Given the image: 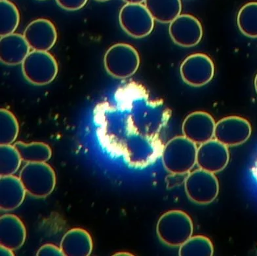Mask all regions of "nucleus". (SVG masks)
Segmentation results:
<instances>
[{"mask_svg":"<svg viewBox=\"0 0 257 256\" xmlns=\"http://www.w3.org/2000/svg\"><path fill=\"white\" fill-rule=\"evenodd\" d=\"M58 5L66 11L74 12L84 7L87 0H56Z\"/></svg>","mask_w":257,"mask_h":256,"instance_id":"nucleus-25","label":"nucleus"},{"mask_svg":"<svg viewBox=\"0 0 257 256\" xmlns=\"http://www.w3.org/2000/svg\"><path fill=\"white\" fill-rule=\"evenodd\" d=\"M237 24L241 33L250 38H257V2L246 4L239 11Z\"/></svg>","mask_w":257,"mask_h":256,"instance_id":"nucleus-20","label":"nucleus"},{"mask_svg":"<svg viewBox=\"0 0 257 256\" xmlns=\"http://www.w3.org/2000/svg\"><path fill=\"white\" fill-rule=\"evenodd\" d=\"M36 255L38 256H64L61 247L51 244L43 245L38 249Z\"/></svg>","mask_w":257,"mask_h":256,"instance_id":"nucleus-26","label":"nucleus"},{"mask_svg":"<svg viewBox=\"0 0 257 256\" xmlns=\"http://www.w3.org/2000/svg\"><path fill=\"white\" fill-rule=\"evenodd\" d=\"M254 88H255V90L257 93V74L256 75L255 78H254Z\"/></svg>","mask_w":257,"mask_h":256,"instance_id":"nucleus-29","label":"nucleus"},{"mask_svg":"<svg viewBox=\"0 0 257 256\" xmlns=\"http://www.w3.org/2000/svg\"><path fill=\"white\" fill-rule=\"evenodd\" d=\"M169 33L175 44L183 48H192L197 46L202 38V26L191 15H180L170 23Z\"/></svg>","mask_w":257,"mask_h":256,"instance_id":"nucleus-10","label":"nucleus"},{"mask_svg":"<svg viewBox=\"0 0 257 256\" xmlns=\"http://www.w3.org/2000/svg\"><path fill=\"white\" fill-rule=\"evenodd\" d=\"M215 125V121L211 115L198 111L186 117L182 131L183 136L188 140L196 145H201L213 139Z\"/></svg>","mask_w":257,"mask_h":256,"instance_id":"nucleus-12","label":"nucleus"},{"mask_svg":"<svg viewBox=\"0 0 257 256\" xmlns=\"http://www.w3.org/2000/svg\"><path fill=\"white\" fill-rule=\"evenodd\" d=\"M20 155L12 145H0V175H14L20 168Z\"/></svg>","mask_w":257,"mask_h":256,"instance_id":"nucleus-24","label":"nucleus"},{"mask_svg":"<svg viewBox=\"0 0 257 256\" xmlns=\"http://www.w3.org/2000/svg\"><path fill=\"white\" fill-rule=\"evenodd\" d=\"M184 82L190 86L200 87L207 85L215 75V65L211 58L203 53L188 56L180 68Z\"/></svg>","mask_w":257,"mask_h":256,"instance_id":"nucleus-8","label":"nucleus"},{"mask_svg":"<svg viewBox=\"0 0 257 256\" xmlns=\"http://www.w3.org/2000/svg\"><path fill=\"white\" fill-rule=\"evenodd\" d=\"M18 121L14 115L6 109L0 110V145H12L18 136Z\"/></svg>","mask_w":257,"mask_h":256,"instance_id":"nucleus-23","label":"nucleus"},{"mask_svg":"<svg viewBox=\"0 0 257 256\" xmlns=\"http://www.w3.org/2000/svg\"><path fill=\"white\" fill-rule=\"evenodd\" d=\"M119 24L126 33L135 38L147 37L153 32L154 19L145 6L127 4L121 9Z\"/></svg>","mask_w":257,"mask_h":256,"instance_id":"nucleus-7","label":"nucleus"},{"mask_svg":"<svg viewBox=\"0 0 257 256\" xmlns=\"http://www.w3.org/2000/svg\"><path fill=\"white\" fill-rule=\"evenodd\" d=\"M12 249L7 248V247L0 245V255H14Z\"/></svg>","mask_w":257,"mask_h":256,"instance_id":"nucleus-27","label":"nucleus"},{"mask_svg":"<svg viewBox=\"0 0 257 256\" xmlns=\"http://www.w3.org/2000/svg\"><path fill=\"white\" fill-rule=\"evenodd\" d=\"M40 1H44V0H40Z\"/></svg>","mask_w":257,"mask_h":256,"instance_id":"nucleus-32","label":"nucleus"},{"mask_svg":"<svg viewBox=\"0 0 257 256\" xmlns=\"http://www.w3.org/2000/svg\"><path fill=\"white\" fill-rule=\"evenodd\" d=\"M185 188L186 195L192 202L208 204L217 197L219 184L215 174L200 168L188 175L185 180Z\"/></svg>","mask_w":257,"mask_h":256,"instance_id":"nucleus-6","label":"nucleus"},{"mask_svg":"<svg viewBox=\"0 0 257 256\" xmlns=\"http://www.w3.org/2000/svg\"><path fill=\"white\" fill-rule=\"evenodd\" d=\"M254 174H255V176L257 178V163H256V165L255 166V168H254Z\"/></svg>","mask_w":257,"mask_h":256,"instance_id":"nucleus-30","label":"nucleus"},{"mask_svg":"<svg viewBox=\"0 0 257 256\" xmlns=\"http://www.w3.org/2000/svg\"><path fill=\"white\" fill-rule=\"evenodd\" d=\"M24 38L33 51H48L55 46L57 33L51 21L38 19L32 21L26 28Z\"/></svg>","mask_w":257,"mask_h":256,"instance_id":"nucleus-13","label":"nucleus"},{"mask_svg":"<svg viewBox=\"0 0 257 256\" xmlns=\"http://www.w3.org/2000/svg\"><path fill=\"white\" fill-rule=\"evenodd\" d=\"M145 3L154 20L164 24L171 23L181 15V0H145Z\"/></svg>","mask_w":257,"mask_h":256,"instance_id":"nucleus-18","label":"nucleus"},{"mask_svg":"<svg viewBox=\"0 0 257 256\" xmlns=\"http://www.w3.org/2000/svg\"><path fill=\"white\" fill-rule=\"evenodd\" d=\"M31 48L24 36L19 34H9L0 39V60L4 65H22L30 53Z\"/></svg>","mask_w":257,"mask_h":256,"instance_id":"nucleus-14","label":"nucleus"},{"mask_svg":"<svg viewBox=\"0 0 257 256\" xmlns=\"http://www.w3.org/2000/svg\"><path fill=\"white\" fill-rule=\"evenodd\" d=\"M104 63L110 76L125 79L136 73L140 65V57L134 47L121 43L113 45L107 51Z\"/></svg>","mask_w":257,"mask_h":256,"instance_id":"nucleus-4","label":"nucleus"},{"mask_svg":"<svg viewBox=\"0 0 257 256\" xmlns=\"http://www.w3.org/2000/svg\"><path fill=\"white\" fill-rule=\"evenodd\" d=\"M20 16L18 9L8 0L0 2V35L14 34L18 27Z\"/></svg>","mask_w":257,"mask_h":256,"instance_id":"nucleus-21","label":"nucleus"},{"mask_svg":"<svg viewBox=\"0 0 257 256\" xmlns=\"http://www.w3.org/2000/svg\"><path fill=\"white\" fill-rule=\"evenodd\" d=\"M26 80L32 84L42 86L53 82L58 73L56 60L48 51L30 52L22 63Z\"/></svg>","mask_w":257,"mask_h":256,"instance_id":"nucleus-5","label":"nucleus"},{"mask_svg":"<svg viewBox=\"0 0 257 256\" xmlns=\"http://www.w3.org/2000/svg\"><path fill=\"white\" fill-rule=\"evenodd\" d=\"M194 225L189 215L183 211H168L160 217L156 226L158 237L169 246H181L191 237Z\"/></svg>","mask_w":257,"mask_h":256,"instance_id":"nucleus-2","label":"nucleus"},{"mask_svg":"<svg viewBox=\"0 0 257 256\" xmlns=\"http://www.w3.org/2000/svg\"><path fill=\"white\" fill-rule=\"evenodd\" d=\"M123 1L126 2L127 4H142L145 0H123Z\"/></svg>","mask_w":257,"mask_h":256,"instance_id":"nucleus-28","label":"nucleus"},{"mask_svg":"<svg viewBox=\"0 0 257 256\" xmlns=\"http://www.w3.org/2000/svg\"><path fill=\"white\" fill-rule=\"evenodd\" d=\"M96 1L100 2H104L110 1V0H96Z\"/></svg>","mask_w":257,"mask_h":256,"instance_id":"nucleus-31","label":"nucleus"},{"mask_svg":"<svg viewBox=\"0 0 257 256\" xmlns=\"http://www.w3.org/2000/svg\"><path fill=\"white\" fill-rule=\"evenodd\" d=\"M19 179L25 191L32 197L46 198L52 193L56 185V175L47 163H28L23 166Z\"/></svg>","mask_w":257,"mask_h":256,"instance_id":"nucleus-3","label":"nucleus"},{"mask_svg":"<svg viewBox=\"0 0 257 256\" xmlns=\"http://www.w3.org/2000/svg\"><path fill=\"white\" fill-rule=\"evenodd\" d=\"M213 252L211 241L202 235L191 236L179 248L181 256H212Z\"/></svg>","mask_w":257,"mask_h":256,"instance_id":"nucleus-22","label":"nucleus"},{"mask_svg":"<svg viewBox=\"0 0 257 256\" xmlns=\"http://www.w3.org/2000/svg\"><path fill=\"white\" fill-rule=\"evenodd\" d=\"M60 247L64 256H88L93 251V240L85 229L74 228L64 234Z\"/></svg>","mask_w":257,"mask_h":256,"instance_id":"nucleus-17","label":"nucleus"},{"mask_svg":"<svg viewBox=\"0 0 257 256\" xmlns=\"http://www.w3.org/2000/svg\"><path fill=\"white\" fill-rule=\"evenodd\" d=\"M23 161L27 163H46L51 159L52 151L49 145L43 142H17L14 144Z\"/></svg>","mask_w":257,"mask_h":256,"instance_id":"nucleus-19","label":"nucleus"},{"mask_svg":"<svg viewBox=\"0 0 257 256\" xmlns=\"http://www.w3.org/2000/svg\"><path fill=\"white\" fill-rule=\"evenodd\" d=\"M251 131V126L247 119L230 116L216 123L214 137L227 147L237 146L249 139Z\"/></svg>","mask_w":257,"mask_h":256,"instance_id":"nucleus-9","label":"nucleus"},{"mask_svg":"<svg viewBox=\"0 0 257 256\" xmlns=\"http://www.w3.org/2000/svg\"><path fill=\"white\" fill-rule=\"evenodd\" d=\"M230 154L228 147L217 140H211L200 145L197 151L196 164L200 169L217 173L228 165Z\"/></svg>","mask_w":257,"mask_h":256,"instance_id":"nucleus-11","label":"nucleus"},{"mask_svg":"<svg viewBox=\"0 0 257 256\" xmlns=\"http://www.w3.org/2000/svg\"><path fill=\"white\" fill-rule=\"evenodd\" d=\"M196 144L185 136L172 138L164 146L162 157L165 168L173 174H186L196 164Z\"/></svg>","mask_w":257,"mask_h":256,"instance_id":"nucleus-1","label":"nucleus"},{"mask_svg":"<svg viewBox=\"0 0 257 256\" xmlns=\"http://www.w3.org/2000/svg\"><path fill=\"white\" fill-rule=\"evenodd\" d=\"M27 238L25 226L21 219L14 214H4L0 217V245L16 250L25 244Z\"/></svg>","mask_w":257,"mask_h":256,"instance_id":"nucleus-15","label":"nucleus"},{"mask_svg":"<svg viewBox=\"0 0 257 256\" xmlns=\"http://www.w3.org/2000/svg\"><path fill=\"white\" fill-rule=\"evenodd\" d=\"M27 192L20 179L14 175L0 178V208L3 211L16 210L23 204Z\"/></svg>","mask_w":257,"mask_h":256,"instance_id":"nucleus-16","label":"nucleus"}]
</instances>
